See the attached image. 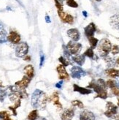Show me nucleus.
Instances as JSON below:
<instances>
[{"instance_id": "a18cd8bd", "label": "nucleus", "mask_w": 119, "mask_h": 120, "mask_svg": "<svg viewBox=\"0 0 119 120\" xmlns=\"http://www.w3.org/2000/svg\"><path fill=\"white\" fill-rule=\"evenodd\" d=\"M95 1H97V2H101V1H102V0H95Z\"/></svg>"}, {"instance_id": "a19ab883", "label": "nucleus", "mask_w": 119, "mask_h": 120, "mask_svg": "<svg viewBox=\"0 0 119 120\" xmlns=\"http://www.w3.org/2000/svg\"><path fill=\"white\" fill-rule=\"evenodd\" d=\"M113 119L115 120H119V113H117V114H115L113 117Z\"/></svg>"}, {"instance_id": "c85d7f7f", "label": "nucleus", "mask_w": 119, "mask_h": 120, "mask_svg": "<svg viewBox=\"0 0 119 120\" xmlns=\"http://www.w3.org/2000/svg\"><path fill=\"white\" fill-rule=\"evenodd\" d=\"M58 60H59V62L61 63V64L63 66H64V67H67V66H68L69 64H70V62H69V60L67 59H65L63 56L59 57Z\"/></svg>"}, {"instance_id": "5701e85b", "label": "nucleus", "mask_w": 119, "mask_h": 120, "mask_svg": "<svg viewBox=\"0 0 119 120\" xmlns=\"http://www.w3.org/2000/svg\"><path fill=\"white\" fill-rule=\"evenodd\" d=\"M88 39L89 44H90L91 49H95V48H96V47L97 46L98 43H99V40H98V39H97L96 38H94V37L89 38H88Z\"/></svg>"}, {"instance_id": "c03bdc74", "label": "nucleus", "mask_w": 119, "mask_h": 120, "mask_svg": "<svg viewBox=\"0 0 119 120\" xmlns=\"http://www.w3.org/2000/svg\"><path fill=\"white\" fill-rule=\"evenodd\" d=\"M40 120H47V119H45V118H41V119Z\"/></svg>"}, {"instance_id": "473e14b6", "label": "nucleus", "mask_w": 119, "mask_h": 120, "mask_svg": "<svg viewBox=\"0 0 119 120\" xmlns=\"http://www.w3.org/2000/svg\"><path fill=\"white\" fill-rule=\"evenodd\" d=\"M106 83H107V86L110 88H112V86H115L117 85V82L113 80H108L106 82Z\"/></svg>"}, {"instance_id": "1a4fd4ad", "label": "nucleus", "mask_w": 119, "mask_h": 120, "mask_svg": "<svg viewBox=\"0 0 119 120\" xmlns=\"http://www.w3.org/2000/svg\"><path fill=\"white\" fill-rule=\"evenodd\" d=\"M56 70L58 72V78L60 79L61 80H65V81H69V74L67 73V72L65 69V67L63 66L62 64H60L58 65L57 68H56Z\"/></svg>"}, {"instance_id": "bb28decb", "label": "nucleus", "mask_w": 119, "mask_h": 120, "mask_svg": "<svg viewBox=\"0 0 119 120\" xmlns=\"http://www.w3.org/2000/svg\"><path fill=\"white\" fill-rule=\"evenodd\" d=\"M72 105L74 106V107H78V108H80V109H83L84 108V105L82 103L80 100H72Z\"/></svg>"}, {"instance_id": "37998d69", "label": "nucleus", "mask_w": 119, "mask_h": 120, "mask_svg": "<svg viewBox=\"0 0 119 120\" xmlns=\"http://www.w3.org/2000/svg\"><path fill=\"white\" fill-rule=\"evenodd\" d=\"M3 87V84H2V81H0V88H2Z\"/></svg>"}, {"instance_id": "c9c22d12", "label": "nucleus", "mask_w": 119, "mask_h": 120, "mask_svg": "<svg viewBox=\"0 0 119 120\" xmlns=\"http://www.w3.org/2000/svg\"><path fill=\"white\" fill-rule=\"evenodd\" d=\"M9 109L12 111H13V115L14 116H16L17 115V112H16V109H14V108L13 107V106H10L9 107Z\"/></svg>"}, {"instance_id": "dca6fc26", "label": "nucleus", "mask_w": 119, "mask_h": 120, "mask_svg": "<svg viewBox=\"0 0 119 120\" xmlns=\"http://www.w3.org/2000/svg\"><path fill=\"white\" fill-rule=\"evenodd\" d=\"M7 41V33L3 23L0 21V43H4Z\"/></svg>"}, {"instance_id": "e433bc0d", "label": "nucleus", "mask_w": 119, "mask_h": 120, "mask_svg": "<svg viewBox=\"0 0 119 120\" xmlns=\"http://www.w3.org/2000/svg\"><path fill=\"white\" fill-rule=\"evenodd\" d=\"M62 83H63V81H61L60 82L57 83L56 84V88H58V89H61V86H62Z\"/></svg>"}, {"instance_id": "6e6552de", "label": "nucleus", "mask_w": 119, "mask_h": 120, "mask_svg": "<svg viewBox=\"0 0 119 120\" xmlns=\"http://www.w3.org/2000/svg\"><path fill=\"white\" fill-rule=\"evenodd\" d=\"M58 14L61 21L63 23H69V24H72L73 23L74 18L72 15H71L70 14H68L67 13H64L63 10H58Z\"/></svg>"}, {"instance_id": "f257e3e1", "label": "nucleus", "mask_w": 119, "mask_h": 120, "mask_svg": "<svg viewBox=\"0 0 119 120\" xmlns=\"http://www.w3.org/2000/svg\"><path fill=\"white\" fill-rule=\"evenodd\" d=\"M107 83L103 79H98L97 81H92L88 86V88L92 89L96 92L97 95L96 98L106 99L108 98V91H107Z\"/></svg>"}, {"instance_id": "7c9ffc66", "label": "nucleus", "mask_w": 119, "mask_h": 120, "mask_svg": "<svg viewBox=\"0 0 119 120\" xmlns=\"http://www.w3.org/2000/svg\"><path fill=\"white\" fill-rule=\"evenodd\" d=\"M56 7L57 8L58 10H63V3L60 0H54Z\"/></svg>"}, {"instance_id": "aec40b11", "label": "nucleus", "mask_w": 119, "mask_h": 120, "mask_svg": "<svg viewBox=\"0 0 119 120\" xmlns=\"http://www.w3.org/2000/svg\"><path fill=\"white\" fill-rule=\"evenodd\" d=\"M73 89H74L75 92H78L81 94H91L92 92V91L91 89L79 86L78 85H77V84L73 85Z\"/></svg>"}, {"instance_id": "ddd939ff", "label": "nucleus", "mask_w": 119, "mask_h": 120, "mask_svg": "<svg viewBox=\"0 0 119 120\" xmlns=\"http://www.w3.org/2000/svg\"><path fill=\"white\" fill-rule=\"evenodd\" d=\"M80 120H95V116L93 112L88 110H84L80 113Z\"/></svg>"}, {"instance_id": "4468645a", "label": "nucleus", "mask_w": 119, "mask_h": 120, "mask_svg": "<svg viewBox=\"0 0 119 120\" xmlns=\"http://www.w3.org/2000/svg\"><path fill=\"white\" fill-rule=\"evenodd\" d=\"M67 35L73 41H78L80 38V34L78 29H70L67 31Z\"/></svg>"}, {"instance_id": "c756f323", "label": "nucleus", "mask_w": 119, "mask_h": 120, "mask_svg": "<svg viewBox=\"0 0 119 120\" xmlns=\"http://www.w3.org/2000/svg\"><path fill=\"white\" fill-rule=\"evenodd\" d=\"M113 55H116L119 53V46L117 45H114L112 46L111 49V51H110Z\"/></svg>"}, {"instance_id": "0eeeda50", "label": "nucleus", "mask_w": 119, "mask_h": 120, "mask_svg": "<svg viewBox=\"0 0 119 120\" xmlns=\"http://www.w3.org/2000/svg\"><path fill=\"white\" fill-rule=\"evenodd\" d=\"M86 73L79 66H73L71 69V76L73 79H80L82 77L85 76Z\"/></svg>"}, {"instance_id": "412c9836", "label": "nucleus", "mask_w": 119, "mask_h": 120, "mask_svg": "<svg viewBox=\"0 0 119 120\" xmlns=\"http://www.w3.org/2000/svg\"><path fill=\"white\" fill-rule=\"evenodd\" d=\"M72 60L78 64L80 66H82L83 64L85 63V60H86V56L83 54H78V55H75L72 57Z\"/></svg>"}, {"instance_id": "cd10ccee", "label": "nucleus", "mask_w": 119, "mask_h": 120, "mask_svg": "<svg viewBox=\"0 0 119 120\" xmlns=\"http://www.w3.org/2000/svg\"><path fill=\"white\" fill-rule=\"evenodd\" d=\"M66 3L70 8H77L78 7V4L75 2V0H66Z\"/></svg>"}, {"instance_id": "49530a36", "label": "nucleus", "mask_w": 119, "mask_h": 120, "mask_svg": "<svg viewBox=\"0 0 119 120\" xmlns=\"http://www.w3.org/2000/svg\"><path fill=\"white\" fill-rule=\"evenodd\" d=\"M118 105L119 106V98H118Z\"/></svg>"}, {"instance_id": "f3484780", "label": "nucleus", "mask_w": 119, "mask_h": 120, "mask_svg": "<svg viewBox=\"0 0 119 120\" xmlns=\"http://www.w3.org/2000/svg\"><path fill=\"white\" fill-rule=\"evenodd\" d=\"M50 100L52 101L54 105H56L58 109H62V105L61 103L59 102V96L58 93L55 92L52 94V95L50 97Z\"/></svg>"}, {"instance_id": "b1692460", "label": "nucleus", "mask_w": 119, "mask_h": 120, "mask_svg": "<svg viewBox=\"0 0 119 120\" xmlns=\"http://www.w3.org/2000/svg\"><path fill=\"white\" fill-rule=\"evenodd\" d=\"M38 117V111L37 110H34L29 113L27 119L29 120H36Z\"/></svg>"}, {"instance_id": "f03ea898", "label": "nucleus", "mask_w": 119, "mask_h": 120, "mask_svg": "<svg viewBox=\"0 0 119 120\" xmlns=\"http://www.w3.org/2000/svg\"><path fill=\"white\" fill-rule=\"evenodd\" d=\"M47 101L46 94L40 89H36L32 95V105L34 108L45 106Z\"/></svg>"}, {"instance_id": "393cba45", "label": "nucleus", "mask_w": 119, "mask_h": 120, "mask_svg": "<svg viewBox=\"0 0 119 120\" xmlns=\"http://www.w3.org/2000/svg\"><path fill=\"white\" fill-rule=\"evenodd\" d=\"M0 119H2V120H13V119H11L9 113L7 111H1L0 112Z\"/></svg>"}, {"instance_id": "39448f33", "label": "nucleus", "mask_w": 119, "mask_h": 120, "mask_svg": "<svg viewBox=\"0 0 119 120\" xmlns=\"http://www.w3.org/2000/svg\"><path fill=\"white\" fill-rule=\"evenodd\" d=\"M29 52V45L25 42L20 43L18 44V45L15 48V56L17 57L22 58L27 55Z\"/></svg>"}, {"instance_id": "9d476101", "label": "nucleus", "mask_w": 119, "mask_h": 120, "mask_svg": "<svg viewBox=\"0 0 119 120\" xmlns=\"http://www.w3.org/2000/svg\"><path fill=\"white\" fill-rule=\"evenodd\" d=\"M7 41L13 44H18L21 41V36L17 32L11 31L7 36Z\"/></svg>"}, {"instance_id": "79ce46f5", "label": "nucleus", "mask_w": 119, "mask_h": 120, "mask_svg": "<svg viewBox=\"0 0 119 120\" xmlns=\"http://www.w3.org/2000/svg\"><path fill=\"white\" fill-rule=\"evenodd\" d=\"M83 15H84V17H87L88 15H87V12L86 11H83Z\"/></svg>"}, {"instance_id": "20e7f679", "label": "nucleus", "mask_w": 119, "mask_h": 120, "mask_svg": "<svg viewBox=\"0 0 119 120\" xmlns=\"http://www.w3.org/2000/svg\"><path fill=\"white\" fill-rule=\"evenodd\" d=\"M66 49L69 51L70 55H77L82 49V45L75 41L71 40L67 44Z\"/></svg>"}, {"instance_id": "2eb2a0df", "label": "nucleus", "mask_w": 119, "mask_h": 120, "mask_svg": "<svg viewBox=\"0 0 119 120\" xmlns=\"http://www.w3.org/2000/svg\"><path fill=\"white\" fill-rule=\"evenodd\" d=\"M32 79H30L29 78H28L26 75H24L23 77V79L21 81H18L15 82V85L18 86L19 88L23 89H25L29 84Z\"/></svg>"}, {"instance_id": "423d86ee", "label": "nucleus", "mask_w": 119, "mask_h": 120, "mask_svg": "<svg viewBox=\"0 0 119 120\" xmlns=\"http://www.w3.org/2000/svg\"><path fill=\"white\" fill-rule=\"evenodd\" d=\"M107 110L105 112V115L108 118H113L118 113V107L111 102H108L106 105Z\"/></svg>"}, {"instance_id": "4be33fe9", "label": "nucleus", "mask_w": 119, "mask_h": 120, "mask_svg": "<svg viewBox=\"0 0 119 120\" xmlns=\"http://www.w3.org/2000/svg\"><path fill=\"white\" fill-rule=\"evenodd\" d=\"M105 73L109 77L113 78V79H115V78H117V77H119V70H118L115 68L108 69L105 71Z\"/></svg>"}, {"instance_id": "f8f14e48", "label": "nucleus", "mask_w": 119, "mask_h": 120, "mask_svg": "<svg viewBox=\"0 0 119 120\" xmlns=\"http://www.w3.org/2000/svg\"><path fill=\"white\" fill-rule=\"evenodd\" d=\"M96 31H97V27H96V25H95L94 23H90L84 29L85 34L86 35V37L88 38L94 37V35L95 32H96Z\"/></svg>"}, {"instance_id": "a211bd4d", "label": "nucleus", "mask_w": 119, "mask_h": 120, "mask_svg": "<svg viewBox=\"0 0 119 120\" xmlns=\"http://www.w3.org/2000/svg\"><path fill=\"white\" fill-rule=\"evenodd\" d=\"M110 23L113 29L119 30V13L113 15L110 18Z\"/></svg>"}, {"instance_id": "58836bf2", "label": "nucleus", "mask_w": 119, "mask_h": 120, "mask_svg": "<svg viewBox=\"0 0 119 120\" xmlns=\"http://www.w3.org/2000/svg\"><path fill=\"white\" fill-rule=\"evenodd\" d=\"M45 19L46 23H50V22H51V21H50V19L49 15H46V16H45Z\"/></svg>"}, {"instance_id": "72a5a7b5", "label": "nucleus", "mask_w": 119, "mask_h": 120, "mask_svg": "<svg viewBox=\"0 0 119 120\" xmlns=\"http://www.w3.org/2000/svg\"><path fill=\"white\" fill-rule=\"evenodd\" d=\"M7 95V92L4 89H0V100L2 102L4 100L5 96Z\"/></svg>"}, {"instance_id": "ea45409f", "label": "nucleus", "mask_w": 119, "mask_h": 120, "mask_svg": "<svg viewBox=\"0 0 119 120\" xmlns=\"http://www.w3.org/2000/svg\"><path fill=\"white\" fill-rule=\"evenodd\" d=\"M25 60V61H28V62H29V61H31V56H29V55H26L25 57H24V59H23Z\"/></svg>"}, {"instance_id": "a878e982", "label": "nucleus", "mask_w": 119, "mask_h": 120, "mask_svg": "<svg viewBox=\"0 0 119 120\" xmlns=\"http://www.w3.org/2000/svg\"><path fill=\"white\" fill-rule=\"evenodd\" d=\"M83 55H84L85 56H87V57H88V58H90V59H93L94 56V53L93 49H91V48H90V49H88L84 52V53H83Z\"/></svg>"}, {"instance_id": "f704fd0d", "label": "nucleus", "mask_w": 119, "mask_h": 120, "mask_svg": "<svg viewBox=\"0 0 119 120\" xmlns=\"http://www.w3.org/2000/svg\"><path fill=\"white\" fill-rule=\"evenodd\" d=\"M45 62V55L43 51H40V68H42Z\"/></svg>"}, {"instance_id": "9b49d317", "label": "nucleus", "mask_w": 119, "mask_h": 120, "mask_svg": "<svg viewBox=\"0 0 119 120\" xmlns=\"http://www.w3.org/2000/svg\"><path fill=\"white\" fill-rule=\"evenodd\" d=\"M75 115V110L73 108L65 109L61 115V120H72Z\"/></svg>"}, {"instance_id": "7ed1b4c3", "label": "nucleus", "mask_w": 119, "mask_h": 120, "mask_svg": "<svg viewBox=\"0 0 119 120\" xmlns=\"http://www.w3.org/2000/svg\"><path fill=\"white\" fill-rule=\"evenodd\" d=\"M111 49H112V44L110 43V41L107 38L102 39L98 43V47H97L98 53L101 57L105 58L108 56L109 53L111 51Z\"/></svg>"}, {"instance_id": "2f4dec72", "label": "nucleus", "mask_w": 119, "mask_h": 120, "mask_svg": "<svg viewBox=\"0 0 119 120\" xmlns=\"http://www.w3.org/2000/svg\"><path fill=\"white\" fill-rule=\"evenodd\" d=\"M111 89V91L112 92L114 95L115 96H119V86H118V85L115 86H112Z\"/></svg>"}, {"instance_id": "4c0bfd02", "label": "nucleus", "mask_w": 119, "mask_h": 120, "mask_svg": "<svg viewBox=\"0 0 119 120\" xmlns=\"http://www.w3.org/2000/svg\"><path fill=\"white\" fill-rule=\"evenodd\" d=\"M115 69H117L118 70H119V57L116 59L115 61Z\"/></svg>"}, {"instance_id": "6ab92c4d", "label": "nucleus", "mask_w": 119, "mask_h": 120, "mask_svg": "<svg viewBox=\"0 0 119 120\" xmlns=\"http://www.w3.org/2000/svg\"><path fill=\"white\" fill-rule=\"evenodd\" d=\"M23 72H24L25 75H26L30 79H32L34 76V69L32 64L26 65V67L23 68Z\"/></svg>"}]
</instances>
